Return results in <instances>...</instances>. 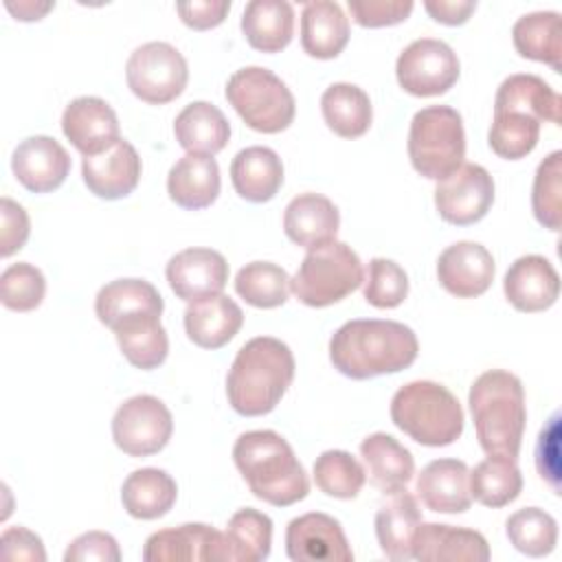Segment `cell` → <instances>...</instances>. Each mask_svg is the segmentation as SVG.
I'll return each instance as SVG.
<instances>
[{
  "instance_id": "cell-20",
  "label": "cell",
  "mask_w": 562,
  "mask_h": 562,
  "mask_svg": "<svg viewBox=\"0 0 562 562\" xmlns=\"http://www.w3.org/2000/svg\"><path fill=\"white\" fill-rule=\"evenodd\" d=\"M503 292L518 312H544L560 296V274L542 255H525L505 272Z\"/></svg>"
},
{
  "instance_id": "cell-43",
  "label": "cell",
  "mask_w": 562,
  "mask_h": 562,
  "mask_svg": "<svg viewBox=\"0 0 562 562\" xmlns=\"http://www.w3.org/2000/svg\"><path fill=\"white\" fill-rule=\"evenodd\" d=\"M316 487L334 498H356L367 483V472L360 461L347 450H325L314 461Z\"/></svg>"
},
{
  "instance_id": "cell-50",
  "label": "cell",
  "mask_w": 562,
  "mask_h": 562,
  "mask_svg": "<svg viewBox=\"0 0 562 562\" xmlns=\"http://www.w3.org/2000/svg\"><path fill=\"white\" fill-rule=\"evenodd\" d=\"M560 415L555 413L549 424L540 430L538 435V446H536V468L540 472V476L544 481H549V485L553 487L555 494H560L558 490V479H560V448H558V439H560Z\"/></svg>"
},
{
  "instance_id": "cell-34",
  "label": "cell",
  "mask_w": 562,
  "mask_h": 562,
  "mask_svg": "<svg viewBox=\"0 0 562 562\" xmlns=\"http://www.w3.org/2000/svg\"><path fill=\"white\" fill-rule=\"evenodd\" d=\"M178 498V485L160 468H140L127 474L121 487V503L132 518L154 520L165 516Z\"/></svg>"
},
{
  "instance_id": "cell-6",
  "label": "cell",
  "mask_w": 562,
  "mask_h": 562,
  "mask_svg": "<svg viewBox=\"0 0 562 562\" xmlns=\"http://www.w3.org/2000/svg\"><path fill=\"white\" fill-rule=\"evenodd\" d=\"M408 158L413 169L428 180H443L465 158L461 114L450 105H428L415 112L408 130Z\"/></svg>"
},
{
  "instance_id": "cell-46",
  "label": "cell",
  "mask_w": 562,
  "mask_h": 562,
  "mask_svg": "<svg viewBox=\"0 0 562 562\" xmlns=\"http://www.w3.org/2000/svg\"><path fill=\"white\" fill-rule=\"evenodd\" d=\"M46 294V279L33 263H11L0 274V301L13 312H31L40 307Z\"/></svg>"
},
{
  "instance_id": "cell-3",
  "label": "cell",
  "mask_w": 562,
  "mask_h": 562,
  "mask_svg": "<svg viewBox=\"0 0 562 562\" xmlns=\"http://www.w3.org/2000/svg\"><path fill=\"white\" fill-rule=\"evenodd\" d=\"M233 461L250 492L277 507L303 501L310 479L292 446L274 430L241 432L233 446Z\"/></svg>"
},
{
  "instance_id": "cell-14",
  "label": "cell",
  "mask_w": 562,
  "mask_h": 562,
  "mask_svg": "<svg viewBox=\"0 0 562 562\" xmlns=\"http://www.w3.org/2000/svg\"><path fill=\"white\" fill-rule=\"evenodd\" d=\"M169 288L187 303L222 294L228 281V261L213 248H184L165 268Z\"/></svg>"
},
{
  "instance_id": "cell-51",
  "label": "cell",
  "mask_w": 562,
  "mask_h": 562,
  "mask_svg": "<svg viewBox=\"0 0 562 562\" xmlns=\"http://www.w3.org/2000/svg\"><path fill=\"white\" fill-rule=\"evenodd\" d=\"M0 555L2 560H29V562L46 560L42 538L26 527H7L2 531Z\"/></svg>"
},
{
  "instance_id": "cell-35",
  "label": "cell",
  "mask_w": 562,
  "mask_h": 562,
  "mask_svg": "<svg viewBox=\"0 0 562 562\" xmlns=\"http://www.w3.org/2000/svg\"><path fill=\"white\" fill-rule=\"evenodd\" d=\"M512 42L520 57L549 64L555 72H562V20L555 11L518 18L512 26Z\"/></svg>"
},
{
  "instance_id": "cell-32",
  "label": "cell",
  "mask_w": 562,
  "mask_h": 562,
  "mask_svg": "<svg viewBox=\"0 0 562 562\" xmlns=\"http://www.w3.org/2000/svg\"><path fill=\"white\" fill-rule=\"evenodd\" d=\"M176 140L187 154L215 156L231 138V125L220 108L209 101H193L173 121Z\"/></svg>"
},
{
  "instance_id": "cell-18",
  "label": "cell",
  "mask_w": 562,
  "mask_h": 562,
  "mask_svg": "<svg viewBox=\"0 0 562 562\" xmlns=\"http://www.w3.org/2000/svg\"><path fill=\"white\" fill-rule=\"evenodd\" d=\"M61 130L83 156L101 154L121 138L116 112L99 97L72 99L61 114Z\"/></svg>"
},
{
  "instance_id": "cell-4",
  "label": "cell",
  "mask_w": 562,
  "mask_h": 562,
  "mask_svg": "<svg viewBox=\"0 0 562 562\" xmlns=\"http://www.w3.org/2000/svg\"><path fill=\"white\" fill-rule=\"evenodd\" d=\"M468 404L483 452L516 459L527 424L522 382L505 369H490L470 386Z\"/></svg>"
},
{
  "instance_id": "cell-52",
  "label": "cell",
  "mask_w": 562,
  "mask_h": 562,
  "mask_svg": "<svg viewBox=\"0 0 562 562\" xmlns=\"http://www.w3.org/2000/svg\"><path fill=\"white\" fill-rule=\"evenodd\" d=\"M176 11L180 20L195 31L215 29L224 22L226 13L231 11L228 0H193V2H178Z\"/></svg>"
},
{
  "instance_id": "cell-30",
  "label": "cell",
  "mask_w": 562,
  "mask_h": 562,
  "mask_svg": "<svg viewBox=\"0 0 562 562\" xmlns=\"http://www.w3.org/2000/svg\"><path fill=\"white\" fill-rule=\"evenodd\" d=\"M494 112H525L533 119L560 125L562 99L538 75H509L496 90Z\"/></svg>"
},
{
  "instance_id": "cell-17",
  "label": "cell",
  "mask_w": 562,
  "mask_h": 562,
  "mask_svg": "<svg viewBox=\"0 0 562 562\" xmlns=\"http://www.w3.org/2000/svg\"><path fill=\"white\" fill-rule=\"evenodd\" d=\"M140 158L134 145L119 138L101 154L83 156L81 176L90 193L103 200H121L130 195L140 180Z\"/></svg>"
},
{
  "instance_id": "cell-40",
  "label": "cell",
  "mask_w": 562,
  "mask_h": 562,
  "mask_svg": "<svg viewBox=\"0 0 562 562\" xmlns=\"http://www.w3.org/2000/svg\"><path fill=\"white\" fill-rule=\"evenodd\" d=\"M235 292L252 307L272 310L288 301L290 277L272 261H250L235 277Z\"/></svg>"
},
{
  "instance_id": "cell-12",
  "label": "cell",
  "mask_w": 562,
  "mask_h": 562,
  "mask_svg": "<svg viewBox=\"0 0 562 562\" xmlns=\"http://www.w3.org/2000/svg\"><path fill=\"white\" fill-rule=\"evenodd\" d=\"M494 204V178L476 162H463L435 187V206L441 220L454 226L481 222Z\"/></svg>"
},
{
  "instance_id": "cell-49",
  "label": "cell",
  "mask_w": 562,
  "mask_h": 562,
  "mask_svg": "<svg viewBox=\"0 0 562 562\" xmlns=\"http://www.w3.org/2000/svg\"><path fill=\"white\" fill-rule=\"evenodd\" d=\"M66 562H119L121 560V549L119 542L114 540V536L105 533V531H88L77 536L66 553H64Z\"/></svg>"
},
{
  "instance_id": "cell-36",
  "label": "cell",
  "mask_w": 562,
  "mask_h": 562,
  "mask_svg": "<svg viewBox=\"0 0 562 562\" xmlns=\"http://www.w3.org/2000/svg\"><path fill=\"white\" fill-rule=\"evenodd\" d=\"M217 538V529L204 522H184L180 527L160 529L145 540V562H200L209 560L211 544Z\"/></svg>"
},
{
  "instance_id": "cell-8",
  "label": "cell",
  "mask_w": 562,
  "mask_h": 562,
  "mask_svg": "<svg viewBox=\"0 0 562 562\" xmlns=\"http://www.w3.org/2000/svg\"><path fill=\"white\" fill-rule=\"evenodd\" d=\"M224 94L244 123L261 134L288 130L296 114L290 88L272 70L261 66L235 70L226 81Z\"/></svg>"
},
{
  "instance_id": "cell-1",
  "label": "cell",
  "mask_w": 562,
  "mask_h": 562,
  "mask_svg": "<svg viewBox=\"0 0 562 562\" xmlns=\"http://www.w3.org/2000/svg\"><path fill=\"white\" fill-rule=\"evenodd\" d=\"M419 353L415 331L397 321L356 318L340 325L329 340L334 369L351 380H369L408 369Z\"/></svg>"
},
{
  "instance_id": "cell-11",
  "label": "cell",
  "mask_w": 562,
  "mask_h": 562,
  "mask_svg": "<svg viewBox=\"0 0 562 562\" xmlns=\"http://www.w3.org/2000/svg\"><path fill=\"white\" fill-rule=\"evenodd\" d=\"M457 53L441 40L419 37L395 61L397 83L413 97H439L459 79Z\"/></svg>"
},
{
  "instance_id": "cell-45",
  "label": "cell",
  "mask_w": 562,
  "mask_h": 562,
  "mask_svg": "<svg viewBox=\"0 0 562 562\" xmlns=\"http://www.w3.org/2000/svg\"><path fill=\"white\" fill-rule=\"evenodd\" d=\"M364 301L380 310H391L408 296V277L400 263L386 257H373L364 277Z\"/></svg>"
},
{
  "instance_id": "cell-15",
  "label": "cell",
  "mask_w": 562,
  "mask_h": 562,
  "mask_svg": "<svg viewBox=\"0 0 562 562\" xmlns=\"http://www.w3.org/2000/svg\"><path fill=\"white\" fill-rule=\"evenodd\" d=\"M496 263L492 252L476 241H457L437 259V279L446 292L459 299H474L490 290Z\"/></svg>"
},
{
  "instance_id": "cell-39",
  "label": "cell",
  "mask_w": 562,
  "mask_h": 562,
  "mask_svg": "<svg viewBox=\"0 0 562 562\" xmlns=\"http://www.w3.org/2000/svg\"><path fill=\"white\" fill-rule=\"evenodd\" d=\"M522 492V474L516 459L487 457L470 472V494L485 507L509 505Z\"/></svg>"
},
{
  "instance_id": "cell-21",
  "label": "cell",
  "mask_w": 562,
  "mask_h": 562,
  "mask_svg": "<svg viewBox=\"0 0 562 562\" xmlns=\"http://www.w3.org/2000/svg\"><path fill=\"white\" fill-rule=\"evenodd\" d=\"M162 310H165V301L160 292L145 279L110 281L99 290L94 299L97 318L110 329L138 318H149V316L160 318Z\"/></svg>"
},
{
  "instance_id": "cell-19",
  "label": "cell",
  "mask_w": 562,
  "mask_h": 562,
  "mask_svg": "<svg viewBox=\"0 0 562 562\" xmlns=\"http://www.w3.org/2000/svg\"><path fill=\"white\" fill-rule=\"evenodd\" d=\"M272 520L259 509H237L226 531H217L209 551V562H261L270 555Z\"/></svg>"
},
{
  "instance_id": "cell-53",
  "label": "cell",
  "mask_w": 562,
  "mask_h": 562,
  "mask_svg": "<svg viewBox=\"0 0 562 562\" xmlns=\"http://www.w3.org/2000/svg\"><path fill=\"white\" fill-rule=\"evenodd\" d=\"M424 9L439 24L461 26L476 11V2L474 0H426Z\"/></svg>"
},
{
  "instance_id": "cell-48",
  "label": "cell",
  "mask_w": 562,
  "mask_h": 562,
  "mask_svg": "<svg viewBox=\"0 0 562 562\" xmlns=\"http://www.w3.org/2000/svg\"><path fill=\"white\" fill-rule=\"evenodd\" d=\"M31 233L29 213L11 198L0 200V257L18 252Z\"/></svg>"
},
{
  "instance_id": "cell-7",
  "label": "cell",
  "mask_w": 562,
  "mask_h": 562,
  "mask_svg": "<svg viewBox=\"0 0 562 562\" xmlns=\"http://www.w3.org/2000/svg\"><path fill=\"white\" fill-rule=\"evenodd\" d=\"M364 281V268L356 250L345 241H327L307 250L290 290L307 307H327L342 301Z\"/></svg>"
},
{
  "instance_id": "cell-42",
  "label": "cell",
  "mask_w": 562,
  "mask_h": 562,
  "mask_svg": "<svg viewBox=\"0 0 562 562\" xmlns=\"http://www.w3.org/2000/svg\"><path fill=\"white\" fill-rule=\"evenodd\" d=\"M540 138V121L525 112H494L487 143L505 160H520L533 151Z\"/></svg>"
},
{
  "instance_id": "cell-23",
  "label": "cell",
  "mask_w": 562,
  "mask_h": 562,
  "mask_svg": "<svg viewBox=\"0 0 562 562\" xmlns=\"http://www.w3.org/2000/svg\"><path fill=\"white\" fill-rule=\"evenodd\" d=\"M340 213L336 204L321 193H301L290 200L283 213V231L290 241L314 250L336 239Z\"/></svg>"
},
{
  "instance_id": "cell-27",
  "label": "cell",
  "mask_w": 562,
  "mask_h": 562,
  "mask_svg": "<svg viewBox=\"0 0 562 562\" xmlns=\"http://www.w3.org/2000/svg\"><path fill=\"white\" fill-rule=\"evenodd\" d=\"M422 509L411 492L397 490L375 512V536L389 560L404 562L413 558V538L422 525Z\"/></svg>"
},
{
  "instance_id": "cell-25",
  "label": "cell",
  "mask_w": 562,
  "mask_h": 562,
  "mask_svg": "<svg viewBox=\"0 0 562 562\" xmlns=\"http://www.w3.org/2000/svg\"><path fill=\"white\" fill-rule=\"evenodd\" d=\"M417 496L439 514H461L472 505L470 468L459 459H435L417 476Z\"/></svg>"
},
{
  "instance_id": "cell-47",
  "label": "cell",
  "mask_w": 562,
  "mask_h": 562,
  "mask_svg": "<svg viewBox=\"0 0 562 562\" xmlns=\"http://www.w3.org/2000/svg\"><path fill=\"white\" fill-rule=\"evenodd\" d=\"M347 7L353 22L364 29L400 24L413 11L411 0H349Z\"/></svg>"
},
{
  "instance_id": "cell-26",
  "label": "cell",
  "mask_w": 562,
  "mask_h": 562,
  "mask_svg": "<svg viewBox=\"0 0 562 562\" xmlns=\"http://www.w3.org/2000/svg\"><path fill=\"white\" fill-rule=\"evenodd\" d=\"M220 167L213 156L187 154L169 169L167 193L169 198L187 209L200 211L211 206L220 195Z\"/></svg>"
},
{
  "instance_id": "cell-13",
  "label": "cell",
  "mask_w": 562,
  "mask_h": 562,
  "mask_svg": "<svg viewBox=\"0 0 562 562\" xmlns=\"http://www.w3.org/2000/svg\"><path fill=\"white\" fill-rule=\"evenodd\" d=\"M285 553L294 562H353V551L340 522L323 512H310L290 520Z\"/></svg>"
},
{
  "instance_id": "cell-22",
  "label": "cell",
  "mask_w": 562,
  "mask_h": 562,
  "mask_svg": "<svg viewBox=\"0 0 562 562\" xmlns=\"http://www.w3.org/2000/svg\"><path fill=\"white\" fill-rule=\"evenodd\" d=\"M413 558L419 562H487L490 547L474 529L422 520L413 538Z\"/></svg>"
},
{
  "instance_id": "cell-9",
  "label": "cell",
  "mask_w": 562,
  "mask_h": 562,
  "mask_svg": "<svg viewBox=\"0 0 562 562\" xmlns=\"http://www.w3.org/2000/svg\"><path fill=\"white\" fill-rule=\"evenodd\" d=\"M127 88L149 105H165L180 97L189 81V66L182 53L169 42L138 46L125 64Z\"/></svg>"
},
{
  "instance_id": "cell-2",
  "label": "cell",
  "mask_w": 562,
  "mask_h": 562,
  "mask_svg": "<svg viewBox=\"0 0 562 562\" xmlns=\"http://www.w3.org/2000/svg\"><path fill=\"white\" fill-rule=\"evenodd\" d=\"M294 356L290 347L272 336L244 342L226 375V395L235 413L259 417L281 402L294 380Z\"/></svg>"
},
{
  "instance_id": "cell-38",
  "label": "cell",
  "mask_w": 562,
  "mask_h": 562,
  "mask_svg": "<svg viewBox=\"0 0 562 562\" xmlns=\"http://www.w3.org/2000/svg\"><path fill=\"white\" fill-rule=\"evenodd\" d=\"M112 331L116 336L121 353L136 369L149 371L160 367L167 360L169 338L158 316L123 323Z\"/></svg>"
},
{
  "instance_id": "cell-28",
  "label": "cell",
  "mask_w": 562,
  "mask_h": 562,
  "mask_svg": "<svg viewBox=\"0 0 562 562\" xmlns=\"http://www.w3.org/2000/svg\"><path fill=\"white\" fill-rule=\"evenodd\" d=\"M231 182L239 198L255 204L268 202L283 184V162L270 147H246L231 162Z\"/></svg>"
},
{
  "instance_id": "cell-41",
  "label": "cell",
  "mask_w": 562,
  "mask_h": 562,
  "mask_svg": "<svg viewBox=\"0 0 562 562\" xmlns=\"http://www.w3.org/2000/svg\"><path fill=\"white\" fill-rule=\"evenodd\" d=\"M505 531L514 549L529 558L549 555L558 544V522L540 507H522L514 512L505 522Z\"/></svg>"
},
{
  "instance_id": "cell-24",
  "label": "cell",
  "mask_w": 562,
  "mask_h": 562,
  "mask_svg": "<svg viewBox=\"0 0 562 562\" xmlns=\"http://www.w3.org/2000/svg\"><path fill=\"white\" fill-rule=\"evenodd\" d=\"M244 312L226 294L191 301L184 310V331L202 349H220L241 329Z\"/></svg>"
},
{
  "instance_id": "cell-16",
  "label": "cell",
  "mask_w": 562,
  "mask_h": 562,
  "mask_svg": "<svg viewBox=\"0 0 562 562\" xmlns=\"http://www.w3.org/2000/svg\"><path fill=\"white\" fill-rule=\"evenodd\" d=\"M18 182L33 193H48L64 184L70 173V156L53 136H29L11 156Z\"/></svg>"
},
{
  "instance_id": "cell-31",
  "label": "cell",
  "mask_w": 562,
  "mask_h": 562,
  "mask_svg": "<svg viewBox=\"0 0 562 562\" xmlns=\"http://www.w3.org/2000/svg\"><path fill=\"white\" fill-rule=\"evenodd\" d=\"M360 457L367 465L371 485L384 494L404 490L415 472V459L395 437L386 432H373L362 439Z\"/></svg>"
},
{
  "instance_id": "cell-29",
  "label": "cell",
  "mask_w": 562,
  "mask_h": 562,
  "mask_svg": "<svg viewBox=\"0 0 562 562\" xmlns=\"http://www.w3.org/2000/svg\"><path fill=\"white\" fill-rule=\"evenodd\" d=\"M349 42V18L338 2L312 0L301 11V46L310 57L334 59Z\"/></svg>"
},
{
  "instance_id": "cell-10",
  "label": "cell",
  "mask_w": 562,
  "mask_h": 562,
  "mask_svg": "<svg viewBox=\"0 0 562 562\" xmlns=\"http://www.w3.org/2000/svg\"><path fill=\"white\" fill-rule=\"evenodd\" d=\"M173 432V417L162 400L134 395L125 400L112 417V439L130 457L160 452Z\"/></svg>"
},
{
  "instance_id": "cell-37",
  "label": "cell",
  "mask_w": 562,
  "mask_h": 562,
  "mask_svg": "<svg viewBox=\"0 0 562 562\" xmlns=\"http://www.w3.org/2000/svg\"><path fill=\"white\" fill-rule=\"evenodd\" d=\"M321 112L327 127L342 138L367 134L373 121L369 94L356 83H331L321 97Z\"/></svg>"
},
{
  "instance_id": "cell-54",
  "label": "cell",
  "mask_w": 562,
  "mask_h": 562,
  "mask_svg": "<svg viewBox=\"0 0 562 562\" xmlns=\"http://www.w3.org/2000/svg\"><path fill=\"white\" fill-rule=\"evenodd\" d=\"M4 7H7V11L15 18V20H20V22H37V20H42L48 11H53L55 9V2H33V0H18V2H11V0H7L4 2Z\"/></svg>"
},
{
  "instance_id": "cell-33",
  "label": "cell",
  "mask_w": 562,
  "mask_h": 562,
  "mask_svg": "<svg viewBox=\"0 0 562 562\" xmlns=\"http://www.w3.org/2000/svg\"><path fill=\"white\" fill-rule=\"evenodd\" d=\"M246 42L261 53L283 50L294 35V9L285 0H252L241 13Z\"/></svg>"
},
{
  "instance_id": "cell-44",
  "label": "cell",
  "mask_w": 562,
  "mask_h": 562,
  "mask_svg": "<svg viewBox=\"0 0 562 562\" xmlns=\"http://www.w3.org/2000/svg\"><path fill=\"white\" fill-rule=\"evenodd\" d=\"M531 209L540 226L558 233L562 224V151H551L536 169Z\"/></svg>"
},
{
  "instance_id": "cell-5",
  "label": "cell",
  "mask_w": 562,
  "mask_h": 562,
  "mask_svg": "<svg viewBox=\"0 0 562 562\" xmlns=\"http://www.w3.org/2000/svg\"><path fill=\"white\" fill-rule=\"evenodd\" d=\"M391 422L413 441L441 448L461 437L465 419L452 391L432 380H415L395 391Z\"/></svg>"
}]
</instances>
